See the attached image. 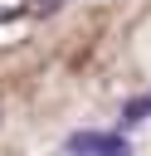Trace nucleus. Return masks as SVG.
Segmentation results:
<instances>
[{
    "mask_svg": "<svg viewBox=\"0 0 151 156\" xmlns=\"http://www.w3.org/2000/svg\"><path fill=\"white\" fill-rule=\"evenodd\" d=\"M68 151H83V156H132V141L122 132H73Z\"/></svg>",
    "mask_w": 151,
    "mask_h": 156,
    "instance_id": "obj_1",
    "label": "nucleus"
},
{
    "mask_svg": "<svg viewBox=\"0 0 151 156\" xmlns=\"http://www.w3.org/2000/svg\"><path fill=\"white\" fill-rule=\"evenodd\" d=\"M151 117V98H132L127 107H122V132H132V127H141Z\"/></svg>",
    "mask_w": 151,
    "mask_h": 156,
    "instance_id": "obj_2",
    "label": "nucleus"
},
{
    "mask_svg": "<svg viewBox=\"0 0 151 156\" xmlns=\"http://www.w3.org/2000/svg\"><path fill=\"white\" fill-rule=\"evenodd\" d=\"M73 156H83V151H73Z\"/></svg>",
    "mask_w": 151,
    "mask_h": 156,
    "instance_id": "obj_3",
    "label": "nucleus"
}]
</instances>
